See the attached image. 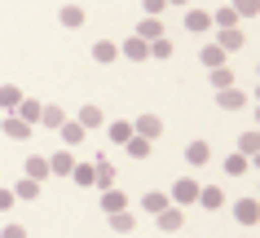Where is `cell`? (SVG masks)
Masks as SVG:
<instances>
[{"mask_svg":"<svg viewBox=\"0 0 260 238\" xmlns=\"http://www.w3.org/2000/svg\"><path fill=\"white\" fill-rule=\"evenodd\" d=\"M172 203H177V208H185V203H194V198H199V181H194V177H177V181H172Z\"/></svg>","mask_w":260,"mask_h":238,"instance_id":"6da1fadb","label":"cell"},{"mask_svg":"<svg viewBox=\"0 0 260 238\" xmlns=\"http://www.w3.org/2000/svg\"><path fill=\"white\" fill-rule=\"evenodd\" d=\"M133 132L146 137V141H154L159 132H164V119H159V115H137V119H133Z\"/></svg>","mask_w":260,"mask_h":238,"instance_id":"7a4b0ae2","label":"cell"},{"mask_svg":"<svg viewBox=\"0 0 260 238\" xmlns=\"http://www.w3.org/2000/svg\"><path fill=\"white\" fill-rule=\"evenodd\" d=\"M57 137H62V146H84V137H88V128H80L75 119H62V128H57Z\"/></svg>","mask_w":260,"mask_h":238,"instance_id":"3957f363","label":"cell"},{"mask_svg":"<svg viewBox=\"0 0 260 238\" xmlns=\"http://www.w3.org/2000/svg\"><path fill=\"white\" fill-rule=\"evenodd\" d=\"M234 221L238 225H256L260 221V203L256 198H238V203H234Z\"/></svg>","mask_w":260,"mask_h":238,"instance_id":"277c9868","label":"cell"},{"mask_svg":"<svg viewBox=\"0 0 260 238\" xmlns=\"http://www.w3.org/2000/svg\"><path fill=\"white\" fill-rule=\"evenodd\" d=\"M181 225H185V212L168 203V208L159 212V229H164V234H181Z\"/></svg>","mask_w":260,"mask_h":238,"instance_id":"5b68a950","label":"cell"},{"mask_svg":"<svg viewBox=\"0 0 260 238\" xmlns=\"http://www.w3.org/2000/svg\"><path fill=\"white\" fill-rule=\"evenodd\" d=\"M123 57H128V62H146V57H150V44L141 40V36H128V40H123V49H119Z\"/></svg>","mask_w":260,"mask_h":238,"instance_id":"8992f818","label":"cell"},{"mask_svg":"<svg viewBox=\"0 0 260 238\" xmlns=\"http://www.w3.org/2000/svg\"><path fill=\"white\" fill-rule=\"evenodd\" d=\"M0 132H5V137H14V141H27V137H31V124H22L18 115H5V119H0Z\"/></svg>","mask_w":260,"mask_h":238,"instance_id":"52a82bcc","label":"cell"},{"mask_svg":"<svg viewBox=\"0 0 260 238\" xmlns=\"http://www.w3.org/2000/svg\"><path fill=\"white\" fill-rule=\"evenodd\" d=\"M185 31H194V36L212 31V14L207 9H185Z\"/></svg>","mask_w":260,"mask_h":238,"instance_id":"ba28073f","label":"cell"},{"mask_svg":"<svg viewBox=\"0 0 260 238\" xmlns=\"http://www.w3.org/2000/svg\"><path fill=\"white\" fill-rule=\"evenodd\" d=\"M14 115L22 119V124H31V128H36V124H40V101H36V97H22Z\"/></svg>","mask_w":260,"mask_h":238,"instance_id":"9c48e42d","label":"cell"},{"mask_svg":"<svg viewBox=\"0 0 260 238\" xmlns=\"http://www.w3.org/2000/svg\"><path fill=\"white\" fill-rule=\"evenodd\" d=\"M18 101H22V88H18V84H0V111L14 115V111H18Z\"/></svg>","mask_w":260,"mask_h":238,"instance_id":"30bf717a","label":"cell"},{"mask_svg":"<svg viewBox=\"0 0 260 238\" xmlns=\"http://www.w3.org/2000/svg\"><path fill=\"white\" fill-rule=\"evenodd\" d=\"M71 168H75V154H71V150L49 154V172H57V177H71Z\"/></svg>","mask_w":260,"mask_h":238,"instance_id":"8fae6325","label":"cell"},{"mask_svg":"<svg viewBox=\"0 0 260 238\" xmlns=\"http://www.w3.org/2000/svg\"><path fill=\"white\" fill-rule=\"evenodd\" d=\"M225 57H230V53H225L220 44H203V49H199V62H203L207 71H212V66H225Z\"/></svg>","mask_w":260,"mask_h":238,"instance_id":"7c38bea8","label":"cell"},{"mask_svg":"<svg viewBox=\"0 0 260 238\" xmlns=\"http://www.w3.org/2000/svg\"><path fill=\"white\" fill-rule=\"evenodd\" d=\"M220 49H225V53H234V49H243V44H247V36H243V31H238V27H220Z\"/></svg>","mask_w":260,"mask_h":238,"instance_id":"4fadbf2b","label":"cell"},{"mask_svg":"<svg viewBox=\"0 0 260 238\" xmlns=\"http://www.w3.org/2000/svg\"><path fill=\"white\" fill-rule=\"evenodd\" d=\"M93 185H102V190L115 185V168H110V159H97V163H93Z\"/></svg>","mask_w":260,"mask_h":238,"instance_id":"5bb4252c","label":"cell"},{"mask_svg":"<svg viewBox=\"0 0 260 238\" xmlns=\"http://www.w3.org/2000/svg\"><path fill=\"white\" fill-rule=\"evenodd\" d=\"M220 106H225V111H243V106H247V93H243V88H220Z\"/></svg>","mask_w":260,"mask_h":238,"instance_id":"9a60e30c","label":"cell"},{"mask_svg":"<svg viewBox=\"0 0 260 238\" xmlns=\"http://www.w3.org/2000/svg\"><path fill=\"white\" fill-rule=\"evenodd\" d=\"M207 159H212V146H207V141H190V146H185V163L199 168V163H207Z\"/></svg>","mask_w":260,"mask_h":238,"instance_id":"2e32d148","label":"cell"},{"mask_svg":"<svg viewBox=\"0 0 260 238\" xmlns=\"http://www.w3.org/2000/svg\"><path fill=\"white\" fill-rule=\"evenodd\" d=\"M22 172H27L31 181H44V177H49V159H44V154H31L27 163H22Z\"/></svg>","mask_w":260,"mask_h":238,"instance_id":"e0dca14e","label":"cell"},{"mask_svg":"<svg viewBox=\"0 0 260 238\" xmlns=\"http://www.w3.org/2000/svg\"><path fill=\"white\" fill-rule=\"evenodd\" d=\"M194 203H203V208L216 212V208H225V194H220L216 185H199V198H194Z\"/></svg>","mask_w":260,"mask_h":238,"instance_id":"ac0fdd59","label":"cell"},{"mask_svg":"<svg viewBox=\"0 0 260 238\" xmlns=\"http://www.w3.org/2000/svg\"><path fill=\"white\" fill-rule=\"evenodd\" d=\"M115 57H119V44H115V40H97L93 44V62L106 66V62H115Z\"/></svg>","mask_w":260,"mask_h":238,"instance_id":"d6986e66","label":"cell"},{"mask_svg":"<svg viewBox=\"0 0 260 238\" xmlns=\"http://www.w3.org/2000/svg\"><path fill=\"white\" fill-rule=\"evenodd\" d=\"M123 208H128L123 190H115V185H110V190H102V212H123Z\"/></svg>","mask_w":260,"mask_h":238,"instance_id":"ffe728a7","label":"cell"},{"mask_svg":"<svg viewBox=\"0 0 260 238\" xmlns=\"http://www.w3.org/2000/svg\"><path fill=\"white\" fill-rule=\"evenodd\" d=\"M106 216H110V229H115V234H133V225H137L133 212H106Z\"/></svg>","mask_w":260,"mask_h":238,"instance_id":"44dd1931","label":"cell"},{"mask_svg":"<svg viewBox=\"0 0 260 238\" xmlns=\"http://www.w3.org/2000/svg\"><path fill=\"white\" fill-rule=\"evenodd\" d=\"M137 36H141V40H146V44H150V40H159V36H164V22H159V18H141Z\"/></svg>","mask_w":260,"mask_h":238,"instance_id":"7402d4cb","label":"cell"},{"mask_svg":"<svg viewBox=\"0 0 260 238\" xmlns=\"http://www.w3.org/2000/svg\"><path fill=\"white\" fill-rule=\"evenodd\" d=\"M57 22H62V27H84V9H80V5H62Z\"/></svg>","mask_w":260,"mask_h":238,"instance_id":"603a6c76","label":"cell"},{"mask_svg":"<svg viewBox=\"0 0 260 238\" xmlns=\"http://www.w3.org/2000/svg\"><path fill=\"white\" fill-rule=\"evenodd\" d=\"M256 150H260V132L251 128V132H243V137H238V154H247V159H256Z\"/></svg>","mask_w":260,"mask_h":238,"instance_id":"cb8c5ba5","label":"cell"},{"mask_svg":"<svg viewBox=\"0 0 260 238\" xmlns=\"http://www.w3.org/2000/svg\"><path fill=\"white\" fill-rule=\"evenodd\" d=\"M102 119H106V115H102V106H80V119H75V124H80V128H97Z\"/></svg>","mask_w":260,"mask_h":238,"instance_id":"d4e9b609","label":"cell"},{"mask_svg":"<svg viewBox=\"0 0 260 238\" xmlns=\"http://www.w3.org/2000/svg\"><path fill=\"white\" fill-rule=\"evenodd\" d=\"M62 119H67L62 106H40V124H44V128H62Z\"/></svg>","mask_w":260,"mask_h":238,"instance_id":"484cf974","label":"cell"},{"mask_svg":"<svg viewBox=\"0 0 260 238\" xmlns=\"http://www.w3.org/2000/svg\"><path fill=\"white\" fill-rule=\"evenodd\" d=\"M212 88H216V93L220 88H234V71L230 66H212Z\"/></svg>","mask_w":260,"mask_h":238,"instance_id":"4316f807","label":"cell"},{"mask_svg":"<svg viewBox=\"0 0 260 238\" xmlns=\"http://www.w3.org/2000/svg\"><path fill=\"white\" fill-rule=\"evenodd\" d=\"M123 146H128V154H133V159H146V154H150V141H146V137H137V132L123 141Z\"/></svg>","mask_w":260,"mask_h":238,"instance_id":"83f0119b","label":"cell"},{"mask_svg":"<svg viewBox=\"0 0 260 238\" xmlns=\"http://www.w3.org/2000/svg\"><path fill=\"white\" fill-rule=\"evenodd\" d=\"M247 168H251V159H247V154H230V159H225V172H230V177H243Z\"/></svg>","mask_w":260,"mask_h":238,"instance_id":"f1b7e54d","label":"cell"},{"mask_svg":"<svg viewBox=\"0 0 260 238\" xmlns=\"http://www.w3.org/2000/svg\"><path fill=\"white\" fill-rule=\"evenodd\" d=\"M168 203H172V198H168V194H159V190H150V194L141 198V208H146V212H164Z\"/></svg>","mask_w":260,"mask_h":238,"instance_id":"f546056e","label":"cell"},{"mask_svg":"<svg viewBox=\"0 0 260 238\" xmlns=\"http://www.w3.org/2000/svg\"><path fill=\"white\" fill-rule=\"evenodd\" d=\"M36 194H40V181H31V177H22L14 185V198H36Z\"/></svg>","mask_w":260,"mask_h":238,"instance_id":"4dcf8cb0","label":"cell"},{"mask_svg":"<svg viewBox=\"0 0 260 238\" xmlns=\"http://www.w3.org/2000/svg\"><path fill=\"white\" fill-rule=\"evenodd\" d=\"M230 9H234L238 18H256V14H260V0H234Z\"/></svg>","mask_w":260,"mask_h":238,"instance_id":"1f68e13d","label":"cell"},{"mask_svg":"<svg viewBox=\"0 0 260 238\" xmlns=\"http://www.w3.org/2000/svg\"><path fill=\"white\" fill-rule=\"evenodd\" d=\"M133 137V124L128 119H110V141H128Z\"/></svg>","mask_w":260,"mask_h":238,"instance_id":"d6a6232c","label":"cell"},{"mask_svg":"<svg viewBox=\"0 0 260 238\" xmlns=\"http://www.w3.org/2000/svg\"><path fill=\"white\" fill-rule=\"evenodd\" d=\"M71 181L75 185H93V163H75V168H71Z\"/></svg>","mask_w":260,"mask_h":238,"instance_id":"836d02e7","label":"cell"},{"mask_svg":"<svg viewBox=\"0 0 260 238\" xmlns=\"http://www.w3.org/2000/svg\"><path fill=\"white\" fill-rule=\"evenodd\" d=\"M150 57H159V62H164V57H172V40H168V36L150 40Z\"/></svg>","mask_w":260,"mask_h":238,"instance_id":"e575fe53","label":"cell"},{"mask_svg":"<svg viewBox=\"0 0 260 238\" xmlns=\"http://www.w3.org/2000/svg\"><path fill=\"white\" fill-rule=\"evenodd\" d=\"M234 22H238V14H234L230 5H225V9H216V14H212V27H234Z\"/></svg>","mask_w":260,"mask_h":238,"instance_id":"d590c367","label":"cell"},{"mask_svg":"<svg viewBox=\"0 0 260 238\" xmlns=\"http://www.w3.org/2000/svg\"><path fill=\"white\" fill-rule=\"evenodd\" d=\"M141 9H146V18H159L168 9V0H141Z\"/></svg>","mask_w":260,"mask_h":238,"instance_id":"8d00e7d4","label":"cell"},{"mask_svg":"<svg viewBox=\"0 0 260 238\" xmlns=\"http://www.w3.org/2000/svg\"><path fill=\"white\" fill-rule=\"evenodd\" d=\"M0 238H27V229H22V225H5V229H0Z\"/></svg>","mask_w":260,"mask_h":238,"instance_id":"74e56055","label":"cell"},{"mask_svg":"<svg viewBox=\"0 0 260 238\" xmlns=\"http://www.w3.org/2000/svg\"><path fill=\"white\" fill-rule=\"evenodd\" d=\"M14 203H18V198H14V190H0V212H9Z\"/></svg>","mask_w":260,"mask_h":238,"instance_id":"f35d334b","label":"cell"},{"mask_svg":"<svg viewBox=\"0 0 260 238\" xmlns=\"http://www.w3.org/2000/svg\"><path fill=\"white\" fill-rule=\"evenodd\" d=\"M168 5H177V9H181V5H190V0H168Z\"/></svg>","mask_w":260,"mask_h":238,"instance_id":"ab89813d","label":"cell"}]
</instances>
